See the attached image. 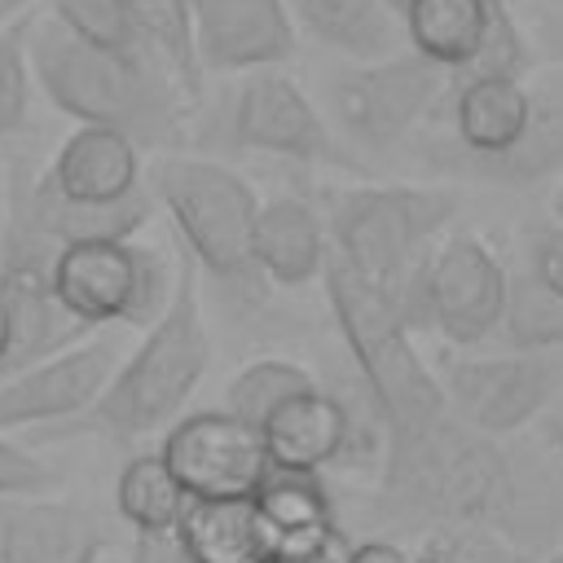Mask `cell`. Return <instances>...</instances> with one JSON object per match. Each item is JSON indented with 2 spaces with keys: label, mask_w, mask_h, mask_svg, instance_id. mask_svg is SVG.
<instances>
[{
  "label": "cell",
  "mask_w": 563,
  "mask_h": 563,
  "mask_svg": "<svg viewBox=\"0 0 563 563\" xmlns=\"http://www.w3.org/2000/svg\"><path fill=\"white\" fill-rule=\"evenodd\" d=\"M26 106H31L26 26H0V141L22 132Z\"/></svg>",
  "instance_id": "obj_30"
},
{
  "label": "cell",
  "mask_w": 563,
  "mask_h": 563,
  "mask_svg": "<svg viewBox=\"0 0 563 563\" xmlns=\"http://www.w3.org/2000/svg\"><path fill=\"white\" fill-rule=\"evenodd\" d=\"M180 479L189 501H229V497H255L264 479L273 475L264 435L246 422H238L224 409H198L180 413L158 449Z\"/></svg>",
  "instance_id": "obj_12"
},
{
  "label": "cell",
  "mask_w": 563,
  "mask_h": 563,
  "mask_svg": "<svg viewBox=\"0 0 563 563\" xmlns=\"http://www.w3.org/2000/svg\"><path fill=\"white\" fill-rule=\"evenodd\" d=\"M114 369H119L114 334H88L48 361H35L31 369L0 383V431H18V427H35V422L66 427V422L84 418L101 400ZM53 427H44V431H53Z\"/></svg>",
  "instance_id": "obj_13"
},
{
  "label": "cell",
  "mask_w": 563,
  "mask_h": 563,
  "mask_svg": "<svg viewBox=\"0 0 563 563\" xmlns=\"http://www.w3.org/2000/svg\"><path fill=\"white\" fill-rule=\"evenodd\" d=\"M519 488L497 440L462 427L453 413L427 431L387 444L383 506L427 532H488L515 515Z\"/></svg>",
  "instance_id": "obj_1"
},
{
  "label": "cell",
  "mask_w": 563,
  "mask_h": 563,
  "mask_svg": "<svg viewBox=\"0 0 563 563\" xmlns=\"http://www.w3.org/2000/svg\"><path fill=\"white\" fill-rule=\"evenodd\" d=\"M136 35L145 40V48L154 53V62L163 66V75L172 79V88L180 92L185 106H194L202 97V66L194 53V13L185 0H123Z\"/></svg>",
  "instance_id": "obj_25"
},
{
  "label": "cell",
  "mask_w": 563,
  "mask_h": 563,
  "mask_svg": "<svg viewBox=\"0 0 563 563\" xmlns=\"http://www.w3.org/2000/svg\"><path fill=\"white\" fill-rule=\"evenodd\" d=\"M22 198L31 211V224L53 242V246H75V242H132L150 216H154V194L141 185L136 194L119 202H70L62 198L44 176H22Z\"/></svg>",
  "instance_id": "obj_20"
},
{
  "label": "cell",
  "mask_w": 563,
  "mask_h": 563,
  "mask_svg": "<svg viewBox=\"0 0 563 563\" xmlns=\"http://www.w3.org/2000/svg\"><path fill=\"white\" fill-rule=\"evenodd\" d=\"M172 545L185 563H268V541L251 497L189 501Z\"/></svg>",
  "instance_id": "obj_22"
},
{
  "label": "cell",
  "mask_w": 563,
  "mask_h": 563,
  "mask_svg": "<svg viewBox=\"0 0 563 563\" xmlns=\"http://www.w3.org/2000/svg\"><path fill=\"white\" fill-rule=\"evenodd\" d=\"M532 114V92L523 75L510 70H475L453 97V150H431L444 158H501L519 145Z\"/></svg>",
  "instance_id": "obj_16"
},
{
  "label": "cell",
  "mask_w": 563,
  "mask_h": 563,
  "mask_svg": "<svg viewBox=\"0 0 563 563\" xmlns=\"http://www.w3.org/2000/svg\"><path fill=\"white\" fill-rule=\"evenodd\" d=\"M40 176L70 202H119L145 185L141 145L110 128H75Z\"/></svg>",
  "instance_id": "obj_18"
},
{
  "label": "cell",
  "mask_w": 563,
  "mask_h": 563,
  "mask_svg": "<svg viewBox=\"0 0 563 563\" xmlns=\"http://www.w3.org/2000/svg\"><path fill=\"white\" fill-rule=\"evenodd\" d=\"M286 9L317 44L352 62H378L396 48V18L383 0H286Z\"/></svg>",
  "instance_id": "obj_23"
},
{
  "label": "cell",
  "mask_w": 563,
  "mask_h": 563,
  "mask_svg": "<svg viewBox=\"0 0 563 563\" xmlns=\"http://www.w3.org/2000/svg\"><path fill=\"white\" fill-rule=\"evenodd\" d=\"M550 216H554V229H563V176H559V185L550 189Z\"/></svg>",
  "instance_id": "obj_35"
},
{
  "label": "cell",
  "mask_w": 563,
  "mask_h": 563,
  "mask_svg": "<svg viewBox=\"0 0 563 563\" xmlns=\"http://www.w3.org/2000/svg\"><path fill=\"white\" fill-rule=\"evenodd\" d=\"M57 488V471L0 435V501H31Z\"/></svg>",
  "instance_id": "obj_31"
},
{
  "label": "cell",
  "mask_w": 563,
  "mask_h": 563,
  "mask_svg": "<svg viewBox=\"0 0 563 563\" xmlns=\"http://www.w3.org/2000/svg\"><path fill=\"white\" fill-rule=\"evenodd\" d=\"M114 506L141 541H172L189 497H185L180 479L172 475L167 457L154 449V453L128 457V466L114 479Z\"/></svg>",
  "instance_id": "obj_24"
},
{
  "label": "cell",
  "mask_w": 563,
  "mask_h": 563,
  "mask_svg": "<svg viewBox=\"0 0 563 563\" xmlns=\"http://www.w3.org/2000/svg\"><path fill=\"white\" fill-rule=\"evenodd\" d=\"M347 563H413V559L396 541H361V545H352Z\"/></svg>",
  "instance_id": "obj_34"
},
{
  "label": "cell",
  "mask_w": 563,
  "mask_h": 563,
  "mask_svg": "<svg viewBox=\"0 0 563 563\" xmlns=\"http://www.w3.org/2000/svg\"><path fill=\"white\" fill-rule=\"evenodd\" d=\"M457 194L431 185H361L330 202V260L365 290L400 312V299L431 255L435 238L453 224Z\"/></svg>",
  "instance_id": "obj_4"
},
{
  "label": "cell",
  "mask_w": 563,
  "mask_h": 563,
  "mask_svg": "<svg viewBox=\"0 0 563 563\" xmlns=\"http://www.w3.org/2000/svg\"><path fill=\"white\" fill-rule=\"evenodd\" d=\"M53 22L62 31H70L79 44L97 48V53H110L119 62H132V66H145V70H158L163 75V66L154 62V53L136 35L123 0H53Z\"/></svg>",
  "instance_id": "obj_27"
},
{
  "label": "cell",
  "mask_w": 563,
  "mask_h": 563,
  "mask_svg": "<svg viewBox=\"0 0 563 563\" xmlns=\"http://www.w3.org/2000/svg\"><path fill=\"white\" fill-rule=\"evenodd\" d=\"M501 339H506V352L559 356L563 352V299H554L528 273H510Z\"/></svg>",
  "instance_id": "obj_29"
},
{
  "label": "cell",
  "mask_w": 563,
  "mask_h": 563,
  "mask_svg": "<svg viewBox=\"0 0 563 563\" xmlns=\"http://www.w3.org/2000/svg\"><path fill=\"white\" fill-rule=\"evenodd\" d=\"M229 145L277 154V158H290V163L361 172V158L330 132L325 114L282 70H255L238 88L233 114H229Z\"/></svg>",
  "instance_id": "obj_11"
},
{
  "label": "cell",
  "mask_w": 563,
  "mask_h": 563,
  "mask_svg": "<svg viewBox=\"0 0 563 563\" xmlns=\"http://www.w3.org/2000/svg\"><path fill=\"white\" fill-rule=\"evenodd\" d=\"M176 286V264L141 242H75L53 255V295L84 330L141 325L150 330Z\"/></svg>",
  "instance_id": "obj_8"
},
{
  "label": "cell",
  "mask_w": 563,
  "mask_h": 563,
  "mask_svg": "<svg viewBox=\"0 0 563 563\" xmlns=\"http://www.w3.org/2000/svg\"><path fill=\"white\" fill-rule=\"evenodd\" d=\"M321 277H325L334 325H339V334H343V343H347V352H352V361L369 387V400H374V413L383 422L387 444L409 440V435L427 431L431 422H440L449 413L440 378L418 356L400 312L391 303H383L374 290H365L334 260L325 264Z\"/></svg>",
  "instance_id": "obj_5"
},
{
  "label": "cell",
  "mask_w": 563,
  "mask_h": 563,
  "mask_svg": "<svg viewBox=\"0 0 563 563\" xmlns=\"http://www.w3.org/2000/svg\"><path fill=\"white\" fill-rule=\"evenodd\" d=\"M251 255H255L260 282L268 277L273 286H308L330 264V238L321 216L303 198L286 194V198L260 202Z\"/></svg>",
  "instance_id": "obj_21"
},
{
  "label": "cell",
  "mask_w": 563,
  "mask_h": 563,
  "mask_svg": "<svg viewBox=\"0 0 563 563\" xmlns=\"http://www.w3.org/2000/svg\"><path fill=\"white\" fill-rule=\"evenodd\" d=\"M264 449L273 471H290V475H317L321 466L339 462L352 444V413L339 396L312 387L303 396H295L290 405H282L264 427Z\"/></svg>",
  "instance_id": "obj_19"
},
{
  "label": "cell",
  "mask_w": 563,
  "mask_h": 563,
  "mask_svg": "<svg viewBox=\"0 0 563 563\" xmlns=\"http://www.w3.org/2000/svg\"><path fill=\"white\" fill-rule=\"evenodd\" d=\"M194 268H198L194 255L180 246L176 251V286H172L163 317L145 330L136 352L114 369L101 400L84 418L40 431V440L84 435V431L110 435V440H136L150 431H167L185 413V405L198 391L207 361H211V339L202 325V299H198Z\"/></svg>",
  "instance_id": "obj_2"
},
{
  "label": "cell",
  "mask_w": 563,
  "mask_h": 563,
  "mask_svg": "<svg viewBox=\"0 0 563 563\" xmlns=\"http://www.w3.org/2000/svg\"><path fill=\"white\" fill-rule=\"evenodd\" d=\"M541 563H563V554H554V559H541Z\"/></svg>",
  "instance_id": "obj_43"
},
{
  "label": "cell",
  "mask_w": 563,
  "mask_h": 563,
  "mask_svg": "<svg viewBox=\"0 0 563 563\" xmlns=\"http://www.w3.org/2000/svg\"><path fill=\"white\" fill-rule=\"evenodd\" d=\"M440 88L444 70H435L418 53H391L334 70L325 84V101L347 150L356 145L365 154H387L431 114Z\"/></svg>",
  "instance_id": "obj_9"
},
{
  "label": "cell",
  "mask_w": 563,
  "mask_h": 563,
  "mask_svg": "<svg viewBox=\"0 0 563 563\" xmlns=\"http://www.w3.org/2000/svg\"><path fill=\"white\" fill-rule=\"evenodd\" d=\"M347 559H352V541H347V532L339 523H330V528H321V532H312L303 541H290V545L268 554V563H347Z\"/></svg>",
  "instance_id": "obj_32"
},
{
  "label": "cell",
  "mask_w": 563,
  "mask_h": 563,
  "mask_svg": "<svg viewBox=\"0 0 563 563\" xmlns=\"http://www.w3.org/2000/svg\"><path fill=\"white\" fill-rule=\"evenodd\" d=\"M383 4H387V13H391V18H400V13L409 9V0H383Z\"/></svg>",
  "instance_id": "obj_39"
},
{
  "label": "cell",
  "mask_w": 563,
  "mask_h": 563,
  "mask_svg": "<svg viewBox=\"0 0 563 563\" xmlns=\"http://www.w3.org/2000/svg\"><path fill=\"white\" fill-rule=\"evenodd\" d=\"M26 62L44 97L79 119V128H110L136 145H176L185 128V101L167 75L119 62L79 44L53 18L26 26Z\"/></svg>",
  "instance_id": "obj_3"
},
{
  "label": "cell",
  "mask_w": 563,
  "mask_h": 563,
  "mask_svg": "<svg viewBox=\"0 0 563 563\" xmlns=\"http://www.w3.org/2000/svg\"><path fill=\"white\" fill-rule=\"evenodd\" d=\"M317 378L295 365V361H282V356H264V361H251L229 387H224V413H233L238 422L246 427H264L282 405H290L295 396L312 391Z\"/></svg>",
  "instance_id": "obj_28"
},
{
  "label": "cell",
  "mask_w": 563,
  "mask_h": 563,
  "mask_svg": "<svg viewBox=\"0 0 563 563\" xmlns=\"http://www.w3.org/2000/svg\"><path fill=\"white\" fill-rule=\"evenodd\" d=\"M0 233H4V185H0Z\"/></svg>",
  "instance_id": "obj_41"
},
{
  "label": "cell",
  "mask_w": 563,
  "mask_h": 563,
  "mask_svg": "<svg viewBox=\"0 0 563 563\" xmlns=\"http://www.w3.org/2000/svg\"><path fill=\"white\" fill-rule=\"evenodd\" d=\"M194 53L202 70H273L295 57L286 0H207L194 9Z\"/></svg>",
  "instance_id": "obj_14"
},
{
  "label": "cell",
  "mask_w": 563,
  "mask_h": 563,
  "mask_svg": "<svg viewBox=\"0 0 563 563\" xmlns=\"http://www.w3.org/2000/svg\"><path fill=\"white\" fill-rule=\"evenodd\" d=\"M150 194L172 216L180 246L194 255V264L207 277H216L224 290L238 295L260 286L251 255L260 198L238 172L211 158L163 154L150 167Z\"/></svg>",
  "instance_id": "obj_6"
},
{
  "label": "cell",
  "mask_w": 563,
  "mask_h": 563,
  "mask_svg": "<svg viewBox=\"0 0 563 563\" xmlns=\"http://www.w3.org/2000/svg\"><path fill=\"white\" fill-rule=\"evenodd\" d=\"M26 4H31V0H0V22H4V18H13V13H18V9H26Z\"/></svg>",
  "instance_id": "obj_36"
},
{
  "label": "cell",
  "mask_w": 563,
  "mask_h": 563,
  "mask_svg": "<svg viewBox=\"0 0 563 563\" xmlns=\"http://www.w3.org/2000/svg\"><path fill=\"white\" fill-rule=\"evenodd\" d=\"M528 277L554 299H563V229L545 224L528 238Z\"/></svg>",
  "instance_id": "obj_33"
},
{
  "label": "cell",
  "mask_w": 563,
  "mask_h": 563,
  "mask_svg": "<svg viewBox=\"0 0 563 563\" xmlns=\"http://www.w3.org/2000/svg\"><path fill=\"white\" fill-rule=\"evenodd\" d=\"M185 4H189V13H194V9H202V4H207V0H185Z\"/></svg>",
  "instance_id": "obj_42"
},
{
  "label": "cell",
  "mask_w": 563,
  "mask_h": 563,
  "mask_svg": "<svg viewBox=\"0 0 563 563\" xmlns=\"http://www.w3.org/2000/svg\"><path fill=\"white\" fill-rule=\"evenodd\" d=\"M550 57H554V62H563V31H559V35H550Z\"/></svg>",
  "instance_id": "obj_37"
},
{
  "label": "cell",
  "mask_w": 563,
  "mask_h": 563,
  "mask_svg": "<svg viewBox=\"0 0 563 563\" xmlns=\"http://www.w3.org/2000/svg\"><path fill=\"white\" fill-rule=\"evenodd\" d=\"M510 273L493 255V246L475 233H449L418 264L400 321L409 330H431L449 347H479L501 330Z\"/></svg>",
  "instance_id": "obj_7"
},
{
  "label": "cell",
  "mask_w": 563,
  "mask_h": 563,
  "mask_svg": "<svg viewBox=\"0 0 563 563\" xmlns=\"http://www.w3.org/2000/svg\"><path fill=\"white\" fill-rule=\"evenodd\" d=\"M528 92H532V114H528V128L510 154L488 158V163L444 158V154H431V158L457 176L506 185V189H528L545 176H559L563 172V70H545L541 79L528 84Z\"/></svg>",
  "instance_id": "obj_17"
},
{
  "label": "cell",
  "mask_w": 563,
  "mask_h": 563,
  "mask_svg": "<svg viewBox=\"0 0 563 563\" xmlns=\"http://www.w3.org/2000/svg\"><path fill=\"white\" fill-rule=\"evenodd\" d=\"M251 501H255V515H260L268 554L334 523V506H330V497H325V488H321L317 475L273 471Z\"/></svg>",
  "instance_id": "obj_26"
},
{
  "label": "cell",
  "mask_w": 563,
  "mask_h": 563,
  "mask_svg": "<svg viewBox=\"0 0 563 563\" xmlns=\"http://www.w3.org/2000/svg\"><path fill=\"white\" fill-rule=\"evenodd\" d=\"M550 440H554V449H559V457H563V418L550 427Z\"/></svg>",
  "instance_id": "obj_38"
},
{
  "label": "cell",
  "mask_w": 563,
  "mask_h": 563,
  "mask_svg": "<svg viewBox=\"0 0 563 563\" xmlns=\"http://www.w3.org/2000/svg\"><path fill=\"white\" fill-rule=\"evenodd\" d=\"M110 528L79 501H0V563H101Z\"/></svg>",
  "instance_id": "obj_15"
},
{
  "label": "cell",
  "mask_w": 563,
  "mask_h": 563,
  "mask_svg": "<svg viewBox=\"0 0 563 563\" xmlns=\"http://www.w3.org/2000/svg\"><path fill=\"white\" fill-rule=\"evenodd\" d=\"M413 563H457V559H449V554H422V559H413Z\"/></svg>",
  "instance_id": "obj_40"
},
{
  "label": "cell",
  "mask_w": 563,
  "mask_h": 563,
  "mask_svg": "<svg viewBox=\"0 0 563 563\" xmlns=\"http://www.w3.org/2000/svg\"><path fill=\"white\" fill-rule=\"evenodd\" d=\"M449 413L497 440L528 427L563 383V356H532V352H497V356H444L435 369Z\"/></svg>",
  "instance_id": "obj_10"
}]
</instances>
